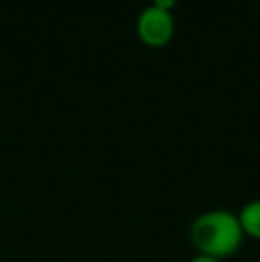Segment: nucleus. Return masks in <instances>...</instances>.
Here are the masks:
<instances>
[{"label":"nucleus","instance_id":"nucleus-1","mask_svg":"<svg viewBox=\"0 0 260 262\" xmlns=\"http://www.w3.org/2000/svg\"><path fill=\"white\" fill-rule=\"evenodd\" d=\"M189 237L200 255L223 260L239 252L246 235L235 212L214 209L200 214L193 221Z\"/></svg>","mask_w":260,"mask_h":262},{"label":"nucleus","instance_id":"nucleus-2","mask_svg":"<svg viewBox=\"0 0 260 262\" xmlns=\"http://www.w3.org/2000/svg\"><path fill=\"white\" fill-rule=\"evenodd\" d=\"M135 32L148 47H164L175 36V16L171 11L150 6L143 7L135 20Z\"/></svg>","mask_w":260,"mask_h":262},{"label":"nucleus","instance_id":"nucleus-3","mask_svg":"<svg viewBox=\"0 0 260 262\" xmlns=\"http://www.w3.org/2000/svg\"><path fill=\"white\" fill-rule=\"evenodd\" d=\"M237 216H239V223L243 227L244 235L260 241V198L244 204Z\"/></svg>","mask_w":260,"mask_h":262},{"label":"nucleus","instance_id":"nucleus-4","mask_svg":"<svg viewBox=\"0 0 260 262\" xmlns=\"http://www.w3.org/2000/svg\"><path fill=\"white\" fill-rule=\"evenodd\" d=\"M178 0H152L153 6L160 7V9H166V11H171L175 6H177Z\"/></svg>","mask_w":260,"mask_h":262},{"label":"nucleus","instance_id":"nucleus-5","mask_svg":"<svg viewBox=\"0 0 260 262\" xmlns=\"http://www.w3.org/2000/svg\"><path fill=\"white\" fill-rule=\"evenodd\" d=\"M189 262H221V260L214 259V257H207V255H200V253H196V255L193 257Z\"/></svg>","mask_w":260,"mask_h":262}]
</instances>
